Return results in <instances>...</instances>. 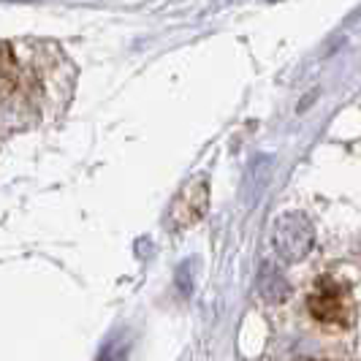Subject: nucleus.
<instances>
[{"label": "nucleus", "instance_id": "1", "mask_svg": "<svg viewBox=\"0 0 361 361\" xmlns=\"http://www.w3.org/2000/svg\"><path fill=\"white\" fill-rule=\"evenodd\" d=\"M310 315L324 326H348L350 321V302L345 288L331 280V277H321L315 283V288L310 293Z\"/></svg>", "mask_w": 361, "mask_h": 361}]
</instances>
